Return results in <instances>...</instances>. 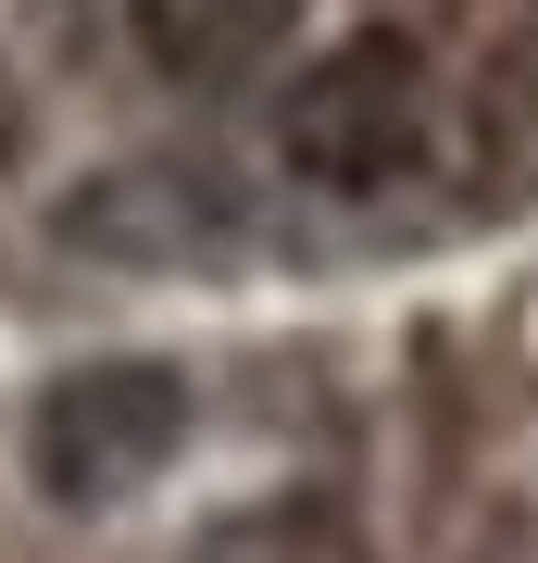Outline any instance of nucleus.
<instances>
[{"mask_svg": "<svg viewBox=\"0 0 538 563\" xmlns=\"http://www.w3.org/2000/svg\"><path fill=\"white\" fill-rule=\"evenodd\" d=\"M125 25H139V51L163 63V76L226 88V76H251V63L276 51L288 0H125Z\"/></svg>", "mask_w": 538, "mask_h": 563, "instance_id": "3", "label": "nucleus"}, {"mask_svg": "<svg viewBox=\"0 0 538 563\" xmlns=\"http://www.w3.org/2000/svg\"><path fill=\"white\" fill-rule=\"evenodd\" d=\"M426 139H439V88H426V51L400 25H351L339 51H314L276 101V163L326 201H388V188L426 176Z\"/></svg>", "mask_w": 538, "mask_h": 563, "instance_id": "1", "label": "nucleus"}, {"mask_svg": "<svg viewBox=\"0 0 538 563\" xmlns=\"http://www.w3.org/2000/svg\"><path fill=\"white\" fill-rule=\"evenodd\" d=\"M176 439H188V376L113 351V363H76V376L39 388V413H25V476H39L51 501L100 514V501H125Z\"/></svg>", "mask_w": 538, "mask_h": 563, "instance_id": "2", "label": "nucleus"}]
</instances>
